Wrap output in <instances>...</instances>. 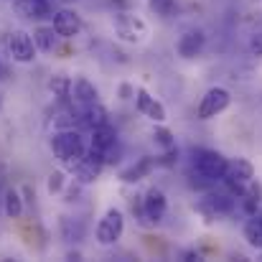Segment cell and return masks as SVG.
I'll return each instance as SVG.
<instances>
[{
  "label": "cell",
  "instance_id": "obj_17",
  "mask_svg": "<svg viewBox=\"0 0 262 262\" xmlns=\"http://www.w3.org/2000/svg\"><path fill=\"white\" fill-rule=\"evenodd\" d=\"M262 204V183H257L255 178L245 186V191H242V209H245V214L247 216H255L257 214V209H260Z\"/></svg>",
  "mask_w": 262,
  "mask_h": 262
},
{
  "label": "cell",
  "instance_id": "obj_5",
  "mask_svg": "<svg viewBox=\"0 0 262 262\" xmlns=\"http://www.w3.org/2000/svg\"><path fill=\"white\" fill-rule=\"evenodd\" d=\"M229 104H232V94H229L227 89L224 87H211L204 97H201L196 115H199V120H211V117L222 115Z\"/></svg>",
  "mask_w": 262,
  "mask_h": 262
},
{
  "label": "cell",
  "instance_id": "obj_19",
  "mask_svg": "<svg viewBox=\"0 0 262 262\" xmlns=\"http://www.w3.org/2000/svg\"><path fill=\"white\" fill-rule=\"evenodd\" d=\"M33 43H36V49H38V51L51 54V51H56V46H59V33H56L54 28L41 26V28H36V31H33Z\"/></svg>",
  "mask_w": 262,
  "mask_h": 262
},
{
  "label": "cell",
  "instance_id": "obj_26",
  "mask_svg": "<svg viewBox=\"0 0 262 262\" xmlns=\"http://www.w3.org/2000/svg\"><path fill=\"white\" fill-rule=\"evenodd\" d=\"M64 183H67L64 171H54V173L49 176V181H46V188H49V193H59L64 188Z\"/></svg>",
  "mask_w": 262,
  "mask_h": 262
},
{
  "label": "cell",
  "instance_id": "obj_11",
  "mask_svg": "<svg viewBox=\"0 0 262 262\" xmlns=\"http://www.w3.org/2000/svg\"><path fill=\"white\" fill-rule=\"evenodd\" d=\"M135 107H138V112L140 115H145L148 120H153V122H166V117H168V112H166V107L156 99V97H150L148 94V89H135Z\"/></svg>",
  "mask_w": 262,
  "mask_h": 262
},
{
  "label": "cell",
  "instance_id": "obj_30",
  "mask_svg": "<svg viewBox=\"0 0 262 262\" xmlns=\"http://www.w3.org/2000/svg\"><path fill=\"white\" fill-rule=\"evenodd\" d=\"M0 209H3V193H0Z\"/></svg>",
  "mask_w": 262,
  "mask_h": 262
},
{
  "label": "cell",
  "instance_id": "obj_31",
  "mask_svg": "<svg viewBox=\"0 0 262 262\" xmlns=\"http://www.w3.org/2000/svg\"><path fill=\"white\" fill-rule=\"evenodd\" d=\"M257 216H260V222H262V211H260V214H257Z\"/></svg>",
  "mask_w": 262,
  "mask_h": 262
},
{
  "label": "cell",
  "instance_id": "obj_4",
  "mask_svg": "<svg viewBox=\"0 0 262 262\" xmlns=\"http://www.w3.org/2000/svg\"><path fill=\"white\" fill-rule=\"evenodd\" d=\"M115 31L122 41H130V43H138L148 36V23L133 13H115Z\"/></svg>",
  "mask_w": 262,
  "mask_h": 262
},
{
  "label": "cell",
  "instance_id": "obj_25",
  "mask_svg": "<svg viewBox=\"0 0 262 262\" xmlns=\"http://www.w3.org/2000/svg\"><path fill=\"white\" fill-rule=\"evenodd\" d=\"M153 140L163 148V150H171L176 148V140H173V133L168 130V127H161V122H158V127L153 130Z\"/></svg>",
  "mask_w": 262,
  "mask_h": 262
},
{
  "label": "cell",
  "instance_id": "obj_21",
  "mask_svg": "<svg viewBox=\"0 0 262 262\" xmlns=\"http://www.w3.org/2000/svg\"><path fill=\"white\" fill-rule=\"evenodd\" d=\"M59 227H61V237H64L67 242H79V239L84 237V224H82V222H77V219L61 216Z\"/></svg>",
  "mask_w": 262,
  "mask_h": 262
},
{
  "label": "cell",
  "instance_id": "obj_12",
  "mask_svg": "<svg viewBox=\"0 0 262 262\" xmlns=\"http://www.w3.org/2000/svg\"><path fill=\"white\" fill-rule=\"evenodd\" d=\"M13 8L18 15H23L28 20H46L54 15L51 0H13Z\"/></svg>",
  "mask_w": 262,
  "mask_h": 262
},
{
  "label": "cell",
  "instance_id": "obj_7",
  "mask_svg": "<svg viewBox=\"0 0 262 262\" xmlns=\"http://www.w3.org/2000/svg\"><path fill=\"white\" fill-rule=\"evenodd\" d=\"M8 54L18 64H31L36 59V43L26 31H13L8 36Z\"/></svg>",
  "mask_w": 262,
  "mask_h": 262
},
{
  "label": "cell",
  "instance_id": "obj_6",
  "mask_svg": "<svg viewBox=\"0 0 262 262\" xmlns=\"http://www.w3.org/2000/svg\"><path fill=\"white\" fill-rule=\"evenodd\" d=\"M140 211H143V224H158V222H163V216L168 211L166 193L161 188H150L143 196V201H140Z\"/></svg>",
  "mask_w": 262,
  "mask_h": 262
},
{
  "label": "cell",
  "instance_id": "obj_23",
  "mask_svg": "<svg viewBox=\"0 0 262 262\" xmlns=\"http://www.w3.org/2000/svg\"><path fill=\"white\" fill-rule=\"evenodd\" d=\"M49 89H51V94H54L56 99L67 102L69 94H72V79H69L67 74H56V77L49 79Z\"/></svg>",
  "mask_w": 262,
  "mask_h": 262
},
{
  "label": "cell",
  "instance_id": "obj_16",
  "mask_svg": "<svg viewBox=\"0 0 262 262\" xmlns=\"http://www.w3.org/2000/svg\"><path fill=\"white\" fill-rule=\"evenodd\" d=\"M156 163L158 161H153V158H138V163H133V166H127L120 178L125 181V183H138V181H143V178H148L150 171L156 168Z\"/></svg>",
  "mask_w": 262,
  "mask_h": 262
},
{
  "label": "cell",
  "instance_id": "obj_28",
  "mask_svg": "<svg viewBox=\"0 0 262 262\" xmlns=\"http://www.w3.org/2000/svg\"><path fill=\"white\" fill-rule=\"evenodd\" d=\"M120 94H122V99H130V94H133V89L127 87V84H122V87H120Z\"/></svg>",
  "mask_w": 262,
  "mask_h": 262
},
{
  "label": "cell",
  "instance_id": "obj_2",
  "mask_svg": "<svg viewBox=\"0 0 262 262\" xmlns=\"http://www.w3.org/2000/svg\"><path fill=\"white\" fill-rule=\"evenodd\" d=\"M51 150H54V156L72 171L77 163H79V158L87 153V145H84V138L77 133V130H72V127H64V130H59V133H54L51 135Z\"/></svg>",
  "mask_w": 262,
  "mask_h": 262
},
{
  "label": "cell",
  "instance_id": "obj_20",
  "mask_svg": "<svg viewBox=\"0 0 262 262\" xmlns=\"http://www.w3.org/2000/svg\"><path fill=\"white\" fill-rule=\"evenodd\" d=\"M3 211L10 216V219H18L23 214V199L15 188H5L3 191Z\"/></svg>",
  "mask_w": 262,
  "mask_h": 262
},
{
  "label": "cell",
  "instance_id": "obj_9",
  "mask_svg": "<svg viewBox=\"0 0 262 262\" xmlns=\"http://www.w3.org/2000/svg\"><path fill=\"white\" fill-rule=\"evenodd\" d=\"M196 209L209 219H219V216H227L234 211V196L232 193H209L199 201Z\"/></svg>",
  "mask_w": 262,
  "mask_h": 262
},
{
  "label": "cell",
  "instance_id": "obj_3",
  "mask_svg": "<svg viewBox=\"0 0 262 262\" xmlns=\"http://www.w3.org/2000/svg\"><path fill=\"white\" fill-rule=\"evenodd\" d=\"M122 232H125V216H122V211H120V209H107L104 216H102L99 224H97L94 237H97L99 245L110 247V245H115V242L122 237Z\"/></svg>",
  "mask_w": 262,
  "mask_h": 262
},
{
  "label": "cell",
  "instance_id": "obj_33",
  "mask_svg": "<svg viewBox=\"0 0 262 262\" xmlns=\"http://www.w3.org/2000/svg\"><path fill=\"white\" fill-rule=\"evenodd\" d=\"M67 3H72V0H67Z\"/></svg>",
  "mask_w": 262,
  "mask_h": 262
},
{
  "label": "cell",
  "instance_id": "obj_14",
  "mask_svg": "<svg viewBox=\"0 0 262 262\" xmlns=\"http://www.w3.org/2000/svg\"><path fill=\"white\" fill-rule=\"evenodd\" d=\"M115 145H117V130L110 122H104L99 127H92V150L102 153L104 163H107V156L115 150Z\"/></svg>",
  "mask_w": 262,
  "mask_h": 262
},
{
  "label": "cell",
  "instance_id": "obj_34",
  "mask_svg": "<svg viewBox=\"0 0 262 262\" xmlns=\"http://www.w3.org/2000/svg\"><path fill=\"white\" fill-rule=\"evenodd\" d=\"M0 102H3V99H0Z\"/></svg>",
  "mask_w": 262,
  "mask_h": 262
},
{
  "label": "cell",
  "instance_id": "obj_15",
  "mask_svg": "<svg viewBox=\"0 0 262 262\" xmlns=\"http://www.w3.org/2000/svg\"><path fill=\"white\" fill-rule=\"evenodd\" d=\"M69 99H72V104H74L77 110H82V107H87V104H92V102L99 99V92H97V87L89 82L87 77H79V79L72 82V94H69Z\"/></svg>",
  "mask_w": 262,
  "mask_h": 262
},
{
  "label": "cell",
  "instance_id": "obj_1",
  "mask_svg": "<svg viewBox=\"0 0 262 262\" xmlns=\"http://www.w3.org/2000/svg\"><path fill=\"white\" fill-rule=\"evenodd\" d=\"M227 166L229 161L219 153V150H211V148H199L193 150V158H191V186L193 188H211L216 186L224 173H227Z\"/></svg>",
  "mask_w": 262,
  "mask_h": 262
},
{
  "label": "cell",
  "instance_id": "obj_32",
  "mask_svg": "<svg viewBox=\"0 0 262 262\" xmlns=\"http://www.w3.org/2000/svg\"><path fill=\"white\" fill-rule=\"evenodd\" d=\"M260 252H262V250H260ZM260 260H262V255H260Z\"/></svg>",
  "mask_w": 262,
  "mask_h": 262
},
{
  "label": "cell",
  "instance_id": "obj_13",
  "mask_svg": "<svg viewBox=\"0 0 262 262\" xmlns=\"http://www.w3.org/2000/svg\"><path fill=\"white\" fill-rule=\"evenodd\" d=\"M204 46H206V36H204L201 28H188V31H183V36L178 38V54H181L183 59H196V56H201Z\"/></svg>",
  "mask_w": 262,
  "mask_h": 262
},
{
  "label": "cell",
  "instance_id": "obj_22",
  "mask_svg": "<svg viewBox=\"0 0 262 262\" xmlns=\"http://www.w3.org/2000/svg\"><path fill=\"white\" fill-rule=\"evenodd\" d=\"M245 239H247V245H250V247L262 250V222H260V216H257V214H255V216H250V222L245 224Z\"/></svg>",
  "mask_w": 262,
  "mask_h": 262
},
{
  "label": "cell",
  "instance_id": "obj_8",
  "mask_svg": "<svg viewBox=\"0 0 262 262\" xmlns=\"http://www.w3.org/2000/svg\"><path fill=\"white\" fill-rule=\"evenodd\" d=\"M102 168H104V156L97 153V150H89V153H84V156L79 158V163L72 168V173H74V178H77L82 186H87V183H94V181L99 178Z\"/></svg>",
  "mask_w": 262,
  "mask_h": 262
},
{
  "label": "cell",
  "instance_id": "obj_24",
  "mask_svg": "<svg viewBox=\"0 0 262 262\" xmlns=\"http://www.w3.org/2000/svg\"><path fill=\"white\" fill-rule=\"evenodd\" d=\"M148 5L161 18H171L176 10H178V0H148Z\"/></svg>",
  "mask_w": 262,
  "mask_h": 262
},
{
  "label": "cell",
  "instance_id": "obj_10",
  "mask_svg": "<svg viewBox=\"0 0 262 262\" xmlns=\"http://www.w3.org/2000/svg\"><path fill=\"white\" fill-rule=\"evenodd\" d=\"M54 31L61 36V38H74V36H79L82 33V28H84V23H82V18L74 13V10H69V8H64V10H54Z\"/></svg>",
  "mask_w": 262,
  "mask_h": 262
},
{
  "label": "cell",
  "instance_id": "obj_27",
  "mask_svg": "<svg viewBox=\"0 0 262 262\" xmlns=\"http://www.w3.org/2000/svg\"><path fill=\"white\" fill-rule=\"evenodd\" d=\"M250 51H252L255 56H262V33H255V36L250 38Z\"/></svg>",
  "mask_w": 262,
  "mask_h": 262
},
{
  "label": "cell",
  "instance_id": "obj_29",
  "mask_svg": "<svg viewBox=\"0 0 262 262\" xmlns=\"http://www.w3.org/2000/svg\"><path fill=\"white\" fill-rule=\"evenodd\" d=\"M0 77H3V59H0Z\"/></svg>",
  "mask_w": 262,
  "mask_h": 262
},
{
  "label": "cell",
  "instance_id": "obj_18",
  "mask_svg": "<svg viewBox=\"0 0 262 262\" xmlns=\"http://www.w3.org/2000/svg\"><path fill=\"white\" fill-rule=\"evenodd\" d=\"M79 112H82V120H84L87 127H99V125L110 122V115H107V110H104V104L99 99L87 104V107H82Z\"/></svg>",
  "mask_w": 262,
  "mask_h": 262
}]
</instances>
